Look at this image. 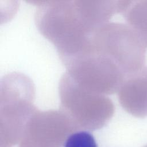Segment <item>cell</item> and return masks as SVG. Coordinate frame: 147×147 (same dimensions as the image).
Returning a JSON list of instances; mask_svg holds the SVG:
<instances>
[{
  "mask_svg": "<svg viewBox=\"0 0 147 147\" xmlns=\"http://www.w3.org/2000/svg\"><path fill=\"white\" fill-rule=\"evenodd\" d=\"M59 94L62 108L71 113H113L111 100L105 95L89 90L76 83L67 73L61 79Z\"/></svg>",
  "mask_w": 147,
  "mask_h": 147,
  "instance_id": "cell-2",
  "label": "cell"
},
{
  "mask_svg": "<svg viewBox=\"0 0 147 147\" xmlns=\"http://www.w3.org/2000/svg\"><path fill=\"white\" fill-rule=\"evenodd\" d=\"M144 147H147V145H146V146H145Z\"/></svg>",
  "mask_w": 147,
  "mask_h": 147,
  "instance_id": "cell-6",
  "label": "cell"
},
{
  "mask_svg": "<svg viewBox=\"0 0 147 147\" xmlns=\"http://www.w3.org/2000/svg\"><path fill=\"white\" fill-rule=\"evenodd\" d=\"M119 12L147 47V0L121 1Z\"/></svg>",
  "mask_w": 147,
  "mask_h": 147,
  "instance_id": "cell-4",
  "label": "cell"
},
{
  "mask_svg": "<svg viewBox=\"0 0 147 147\" xmlns=\"http://www.w3.org/2000/svg\"><path fill=\"white\" fill-rule=\"evenodd\" d=\"M63 147H98L93 135L88 131L72 133L64 142Z\"/></svg>",
  "mask_w": 147,
  "mask_h": 147,
  "instance_id": "cell-5",
  "label": "cell"
},
{
  "mask_svg": "<svg viewBox=\"0 0 147 147\" xmlns=\"http://www.w3.org/2000/svg\"><path fill=\"white\" fill-rule=\"evenodd\" d=\"M122 107L138 118L147 117V68L125 78L118 91Z\"/></svg>",
  "mask_w": 147,
  "mask_h": 147,
  "instance_id": "cell-3",
  "label": "cell"
},
{
  "mask_svg": "<svg viewBox=\"0 0 147 147\" xmlns=\"http://www.w3.org/2000/svg\"><path fill=\"white\" fill-rule=\"evenodd\" d=\"M89 46L114 61L126 77L145 68L146 46L129 26L105 23L90 34Z\"/></svg>",
  "mask_w": 147,
  "mask_h": 147,
  "instance_id": "cell-1",
  "label": "cell"
}]
</instances>
